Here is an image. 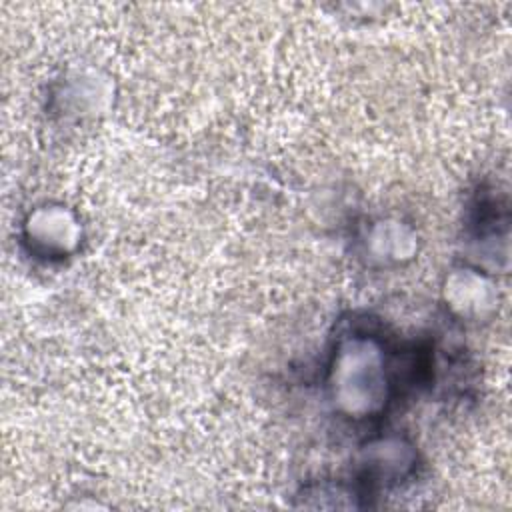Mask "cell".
I'll return each mask as SVG.
<instances>
[{
    "mask_svg": "<svg viewBox=\"0 0 512 512\" xmlns=\"http://www.w3.org/2000/svg\"><path fill=\"white\" fill-rule=\"evenodd\" d=\"M386 362L372 340H352L334 366V396L350 410H370L386 394Z\"/></svg>",
    "mask_w": 512,
    "mask_h": 512,
    "instance_id": "1",
    "label": "cell"
}]
</instances>
